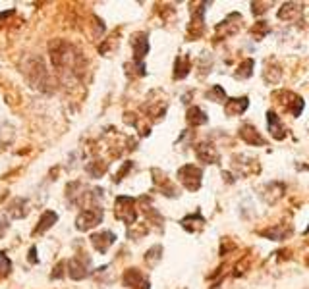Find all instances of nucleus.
Segmentation results:
<instances>
[{
    "label": "nucleus",
    "instance_id": "obj_3",
    "mask_svg": "<svg viewBox=\"0 0 309 289\" xmlns=\"http://www.w3.org/2000/svg\"><path fill=\"white\" fill-rule=\"evenodd\" d=\"M178 177H180V181L183 183V187L190 189V191L199 189V185H201V170L195 168L194 164H188V166L180 168Z\"/></svg>",
    "mask_w": 309,
    "mask_h": 289
},
{
    "label": "nucleus",
    "instance_id": "obj_19",
    "mask_svg": "<svg viewBox=\"0 0 309 289\" xmlns=\"http://www.w3.org/2000/svg\"><path fill=\"white\" fill-rule=\"evenodd\" d=\"M62 268H66V262H60V264H58L56 268H54V272L50 274V277H52V279H58V277L64 276L66 272H62Z\"/></svg>",
    "mask_w": 309,
    "mask_h": 289
},
{
    "label": "nucleus",
    "instance_id": "obj_5",
    "mask_svg": "<svg viewBox=\"0 0 309 289\" xmlns=\"http://www.w3.org/2000/svg\"><path fill=\"white\" fill-rule=\"evenodd\" d=\"M114 241H116V235L112 231H99V233L91 235L93 247L97 249V253H101V254L106 253V251L114 245Z\"/></svg>",
    "mask_w": 309,
    "mask_h": 289
},
{
    "label": "nucleus",
    "instance_id": "obj_15",
    "mask_svg": "<svg viewBox=\"0 0 309 289\" xmlns=\"http://www.w3.org/2000/svg\"><path fill=\"white\" fill-rule=\"evenodd\" d=\"M188 122H190L192 126H201V124H207V116L201 108H192V110L188 112Z\"/></svg>",
    "mask_w": 309,
    "mask_h": 289
},
{
    "label": "nucleus",
    "instance_id": "obj_6",
    "mask_svg": "<svg viewBox=\"0 0 309 289\" xmlns=\"http://www.w3.org/2000/svg\"><path fill=\"white\" fill-rule=\"evenodd\" d=\"M132 46H134V54H136V62L141 64L143 56L149 52V41H147V35L138 33L132 37Z\"/></svg>",
    "mask_w": 309,
    "mask_h": 289
},
{
    "label": "nucleus",
    "instance_id": "obj_1",
    "mask_svg": "<svg viewBox=\"0 0 309 289\" xmlns=\"http://www.w3.org/2000/svg\"><path fill=\"white\" fill-rule=\"evenodd\" d=\"M103 222V208L101 207H91V208H85L81 210V214L76 220V228L81 231H87L99 226Z\"/></svg>",
    "mask_w": 309,
    "mask_h": 289
},
{
    "label": "nucleus",
    "instance_id": "obj_13",
    "mask_svg": "<svg viewBox=\"0 0 309 289\" xmlns=\"http://www.w3.org/2000/svg\"><path fill=\"white\" fill-rule=\"evenodd\" d=\"M269 127H271V133L275 135V139H282L284 137V127L280 126L278 122V116L269 112Z\"/></svg>",
    "mask_w": 309,
    "mask_h": 289
},
{
    "label": "nucleus",
    "instance_id": "obj_12",
    "mask_svg": "<svg viewBox=\"0 0 309 289\" xmlns=\"http://www.w3.org/2000/svg\"><path fill=\"white\" fill-rule=\"evenodd\" d=\"M190 68H192L190 58L180 56L178 60H176V71H174V77H176V79H182V77H186V75L190 73Z\"/></svg>",
    "mask_w": 309,
    "mask_h": 289
},
{
    "label": "nucleus",
    "instance_id": "obj_20",
    "mask_svg": "<svg viewBox=\"0 0 309 289\" xmlns=\"http://www.w3.org/2000/svg\"><path fill=\"white\" fill-rule=\"evenodd\" d=\"M35 254H37V249H31V251H29V260H31V262H37V256H35Z\"/></svg>",
    "mask_w": 309,
    "mask_h": 289
},
{
    "label": "nucleus",
    "instance_id": "obj_10",
    "mask_svg": "<svg viewBox=\"0 0 309 289\" xmlns=\"http://www.w3.org/2000/svg\"><path fill=\"white\" fill-rule=\"evenodd\" d=\"M240 137L245 141V143H250V145H265V139L253 129V126H250V124H245V126L240 129Z\"/></svg>",
    "mask_w": 309,
    "mask_h": 289
},
{
    "label": "nucleus",
    "instance_id": "obj_11",
    "mask_svg": "<svg viewBox=\"0 0 309 289\" xmlns=\"http://www.w3.org/2000/svg\"><path fill=\"white\" fill-rule=\"evenodd\" d=\"M245 108H248V99H230L224 110L228 116H240Z\"/></svg>",
    "mask_w": 309,
    "mask_h": 289
},
{
    "label": "nucleus",
    "instance_id": "obj_17",
    "mask_svg": "<svg viewBox=\"0 0 309 289\" xmlns=\"http://www.w3.org/2000/svg\"><path fill=\"white\" fill-rule=\"evenodd\" d=\"M160 253H162V247L157 245V247H153L151 251H147V254H145V260H147L149 264H155V262L160 258Z\"/></svg>",
    "mask_w": 309,
    "mask_h": 289
},
{
    "label": "nucleus",
    "instance_id": "obj_8",
    "mask_svg": "<svg viewBox=\"0 0 309 289\" xmlns=\"http://www.w3.org/2000/svg\"><path fill=\"white\" fill-rule=\"evenodd\" d=\"M56 222H58L56 212H54V210H46V212H43V216H41V220H39V226L33 230V233L41 235V233H45L46 230H50Z\"/></svg>",
    "mask_w": 309,
    "mask_h": 289
},
{
    "label": "nucleus",
    "instance_id": "obj_18",
    "mask_svg": "<svg viewBox=\"0 0 309 289\" xmlns=\"http://www.w3.org/2000/svg\"><path fill=\"white\" fill-rule=\"evenodd\" d=\"M209 97H211V99H217V101H224V91H222L218 85H215L213 91H209Z\"/></svg>",
    "mask_w": 309,
    "mask_h": 289
},
{
    "label": "nucleus",
    "instance_id": "obj_4",
    "mask_svg": "<svg viewBox=\"0 0 309 289\" xmlns=\"http://www.w3.org/2000/svg\"><path fill=\"white\" fill-rule=\"evenodd\" d=\"M89 256H76L68 262V276L72 279H83L89 276Z\"/></svg>",
    "mask_w": 309,
    "mask_h": 289
},
{
    "label": "nucleus",
    "instance_id": "obj_7",
    "mask_svg": "<svg viewBox=\"0 0 309 289\" xmlns=\"http://www.w3.org/2000/svg\"><path fill=\"white\" fill-rule=\"evenodd\" d=\"M124 283L130 287H138V289H149V281L143 277V274L139 272L138 268H130L126 274H124Z\"/></svg>",
    "mask_w": 309,
    "mask_h": 289
},
{
    "label": "nucleus",
    "instance_id": "obj_16",
    "mask_svg": "<svg viewBox=\"0 0 309 289\" xmlns=\"http://www.w3.org/2000/svg\"><path fill=\"white\" fill-rule=\"evenodd\" d=\"M12 270V260L6 256V253H0V277H6Z\"/></svg>",
    "mask_w": 309,
    "mask_h": 289
},
{
    "label": "nucleus",
    "instance_id": "obj_9",
    "mask_svg": "<svg viewBox=\"0 0 309 289\" xmlns=\"http://www.w3.org/2000/svg\"><path fill=\"white\" fill-rule=\"evenodd\" d=\"M197 156H199L203 162L215 164V162L218 160V150L215 149L213 145H207V143H203V145H199V147H197Z\"/></svg>",
    "mask_w": 309,
    "mask_h": 289
},
{
    "label": "nucleus",
    "instance_id": "obj_2",
    "mask_svg": "<svg viewBox=\"0 0 309 289\" xmlns=\"http://www.w3.org/2000/svg\"><path fill=\"white\" fill-rule=\"evenodd\" d=\"M134 207H136V201L132 197H118L114 208L116 218L126 222V224H134V220H136V208Z\"/></svg>",
    "mask_w": 309,
    "mask_h": 289
},
{
    "label": "nucleus",
    "instance_id": "obj_14",
    "mask_svg": "<svg viewBox=\"0 0 309 289\" xmlns=\"http://www.w3.org/2000/svg\"><path fill=\"white\" fill-rule=\"evenodd\" d=\"M203 224H205V220L201 218L199 214L197 216H188V218H183L182 220V226L186 228V230H190V231H195V230H201L203 228Z\"/></svg>",
    "mask_w": 309,
    "mask_h": 289
}]
</instances>
